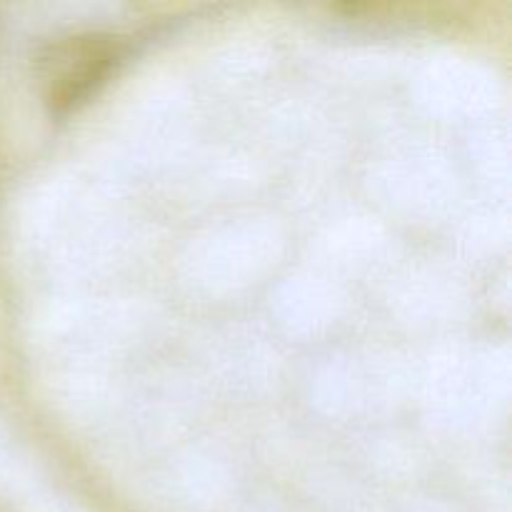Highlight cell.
Wrapping results in <instances>:
<instances>
[{
	"mask_svg": "<svg viewBox=\"0 0 512 512\" xmlns=\"http://www.w3.org/2000/svg\"><path fill=\"white\" fill-rule=\"evenodd\" d=\"M113 60L108 40L95 35L70 38L53 45L43 58V88L48 103L55 108L75 103L80 95L88 93Z\"/></svg>",
	"mask_w": 512,
	"mask_h": 512,
	"instance_id": "cell-1",
	"label": "cell"
}]
</instances>
